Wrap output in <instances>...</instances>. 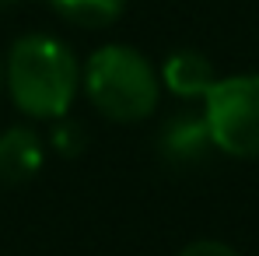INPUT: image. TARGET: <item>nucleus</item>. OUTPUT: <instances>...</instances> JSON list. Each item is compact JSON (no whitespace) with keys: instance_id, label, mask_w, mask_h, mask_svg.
Here are the masks:
<instances>
[{"instance_id":"nucleus-7","label":"nucleus","mask_w":259,"mask_h":256,"mask_svg":"<svg viewBox=\"0 0 259 256\" xmlns=\"http://www.w3.org/2000/svg\"><path fill=\"white\" fill-rule=\"evenodd\" d=\"M53 11H60L67 21L74 25H84V28H102V25H112L126 0H49Z\"/></svg>"},{"instance_id":"nucleus-3","label":"nucleus","mask_w":259,"mask_h":256,"mask_svg":"<svg viewBox=\"0 0 259 256\" xmlns=\"http://www.w3.org/2000/svg\"><path fill=\"white\" fill-rule=\"evenodd\" d=\"M203 123L214 148L235 158H259V74L217 78L203 95Z\"/></svg>"},{"instance_id":"nucleus-6","label":"nucleus","mask_w":259,"mask_h":256,"mask_svg":"<svg viewBox=\"0 0 259 256\" xmlns=\"http://www.w3.org/2000/svg\"><path fill=\"white\" fill-rule=\"evenodd\" d=\"M161 81L165 88L179 95V98H203L210 85L217 81L214 74V63L203 56V53H196V49H179L172 53L168 60H165V67H161Z\"/></svg>"},{"instance_id":"nucleus-8","label":"nucleus","mask_w":259,"mask_h":256,"mask_svg":"<svg viewBox=\"0 0 259 256\" xmlns=\"http://www.w3.org/2000/svg\"><path fill=\"white\" fill-rule=\"evenodd\" d=\"M53 144H56V151H63V155H77V151L84 148V130L60 116V127L53 130Z\"/></svg>"},{"instance_id":"nucleus-5","label":"nucleus","mask_w":259,"mask_h":256,"mask_svg":"<svg viewBox=\"0 0 259 256\" xmlns=\"http://www.w3.org/2000/svg\"><path fill=\"white\" fill-rule=\"evenodd\" d=\"M42 169V140L28 127L0 133V182H25Z\"/></svg>"},{"instance_id":"nucleus-4","label":"nucleus","mask_w":259,"mask_h":256,"mask_svg":"<svg viewBox=\"0 0 259 256\" xmlns=\"http://www.w3.org/2000/svg\"><path fill=\"white\" fill-rule=\"evenodd\" d=\"M158 148H161L165 162H172V165H193V162H200L207 155V148H214V140H210V130L203 123V116L182 113V116H172L161 127Z\"/></svg>"},{"instance_id":"nucleus-10","label":"nucleus","mask_w":259,"mask_h":256,"mask_svg":"<svg viewBox=\"0 0 259 256\" xmlns=\"http://www.w3.org/2000/svg\"><path fill=\"white\" fill-rule=\"evenodd\" d=\"M0 4H14V0H0Z\"/></svg>"},{"instance_id":"nucleus-2","label":"nucleus","mask_w":259,"mask_h":256,"mask_svg":"<svg viewBox=\"0 0 259 256\" xmlns=\"http://www.w3.org/2000/svg\"><path fill=\"white\" fill-rule=\"evenodd\" d=\"M84 88L91 105L102 116L133 123L154 113L161 95V78L154 74L151 60L133 46H102L88 60Z\"/></svg>"},{"instance_id":"nucleus-9","label":"nucleus","mask_w":259,"mask_h":256,"mask_svg":"<svg viewBox=\"0 0 259 256\" xmlns=\"http://www.w3.org/2000/svg\"><path fill=\"white\" fill-rule=\"evenodd\" d=\"M179 256H238L231 246L224 242H214V239H200V242H189Z\"/></svg>"},{"instance_id":"nucleus-1","label":"nucleus","mask_w":259,"mask_h":256,"mask_svg":"<svg viewBox=\"0 0 259 256\" xmlns=\"http://www.w3.org/2000/svg\"><path fill=\"white\" fill-rule=\"evenodd\" d=\"M81 85V67L70 46L53 35H21L7 53V91L25 116H67Z\"/></svg>"}]
</instances>
